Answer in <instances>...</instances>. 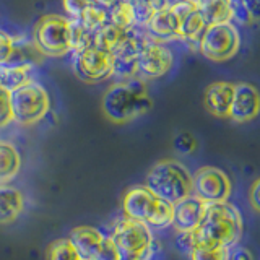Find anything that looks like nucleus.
Segmentation results:
<instances>
[{"label": "nucleus", "instance_id": "nucleus-1", "mask_svg": "<svg viewBox=\"0 0 260 260\" xmlns=\"http://www.w3.org/2000/svg\"><path fill=\"white\" fill-rule=\"evenodd\" d=\"M153 108L148 86L140 77L119 80L112 83L103 94L101 109L106 119L112 124H128L145 116Z\"/></svg>", "mask_w": 260, "mask_h": 260}, {"label": "nucleus", "instance_id": "nucleus-2", "mask_svg": "<svg viewBox=\"0 0 260 260\" xmlns=\"http://www.w3.org/2000/svg\"><path fill=\"white\" fill-rule=\"evenodd\" d=\"M242 215L230 202L210 203L200 226L193 231L197 244L231 249L242 238Z\"/></svg>", "mask_w": 260, "mask_h": 260}, {"label": "nucleus", "instance_id": "nucleus-3", "mask_svg": "<svg viewBox=\"0 0 260 260\" xmlns=\"http://www.w3.org/2000/svg\"><path fill=\"white\" fill-rule=\"evenodd\" d=\"M124 216L138 219L153 230H165L173 226L174 205L154 195L146 185H134L122 199Z\"/></svg>", "mask_w": 260, "mask_h": 260}, {"label": "nucleus", "instance_id": "nucleus-4", "mask_svg": "<svg viewBox=\"0 0 260 260\" xmlns=\"http://www.w3.org/2000/svg\"><path fill=\"white\" fill-rule=\"evenodd\" d=\"M145 185L159 199L176 205L192 195V174L181 161L161 159L148 171Z\"/></svg>", "mask_w": 260, "mask_h": 260}, {"label": "nucleus", "instance_id": "nucleus-5", "mask_svg": "<svg viewBox=\"0 0 260 260\" xmlns=\"http://www.w3.org/2000/svg\"><path fill=\"white\" fill-rule=\"evenodd\" d=\"M10 104L13 120L24 127L38 124L51 109V100H49L46 88L35 80L12 91Z\"/></svg>", "mask_w": 260, "mask_h": 260}, {"label": "nucleus", "instance_id": "nucleus-6", "mask_svg": "<svg viewBox=\"0 0 260 260\" xmlns=\"http://www.w3.org/2000/svg\"><path fill=\"white\" fill-rule=\"evenodd\" d=\"M70 20L60 15H44L32 28V44L39 54L47 57H63L70 51Z\"/></svg>", "mask_w": 260, "mask_h": 260}, {"label": "nucleus", "instance_id": "nucleus-7", "mask_svg": "<svg viewBox=\"0 0 260 260\" xmlns=\"http://www.w3.org/2000/svg\"><path fill=\"white\" fill-rule=\"evenodd\" d=\"M111 238L116 242L122 255L142 257L145 260H150L153 257L154 238L151 228L138 219L124 216L114 226Z\"/></svg>", "mask_w": 260, "mask_h": 260}, {"label": "nucleus", "instance_id": "nucleus-8", "mask_svg": "<svg viewBox=\"0 0 260 260\" xmlns=\"http://www.w3.org/2000/svg\"><path fill=\"white\" fill-rule=\"evenodd\" d=\"M241 36L234 23L210 24L200 38L197 51L211 62H226L239 52Z\"/></svg>", "mask_w": 260, "mask_h": 260}, {"label": "nucleus", "instance_id": "nucleus-9", "mask_svg": "<svg viewBox=\"0 0 260 260\" xmlns=\"http://www.w3.org/2000/svg\"><path fill=\"white\" fill-rule=\"evenodd\" d=\"M150 41L151 39L146 35L145 28L138 26V24L132 28H127L122 32L117 44L111 51V55L114 59V75L119 77V80L138 77L137 59Z\"/></svg>", "mask_w": 260, "mask_h": 260}, {"label": "nucleus", "instance_id": "nucleus-10", "mask_svg": "<svg viewBox=\"0 0 260 260\" xmlns=\"http://www.w3.org/2000/svg\"><path fill=\"white\" fill-rule=\"evenodd\" d=\"M233 190V182L224 171L215 166H203L192 174V195L203 203L228 202Z\"/></svg>", "mask_w": 260, "mask_h": 260}, {"label": "nucleus", "instance_id": "nucleus-11", "mask_svg": "<svg viewBox=\"0 0 260 260\" xmlns=\"http://www.w3.org/2000/svg\"><path fill=\"white\" fill-rule=\"evenodd\" d=\"M73 55V70L85 83H100L114 77V59L111 52L89 47Z\"/></svg>", "mask_w": 260, "mask_h": 260}, {"label": "nucleus", "instance_id": "nucleus-12", "mask_svg": "<svg viewBox=\"0 0 260 260\" xmlns=\"http://www.w3.org/2000/svg\"><path fill=\"white\" fill-rule=\"evenodd\" d=\"M169 8L179 21V41L197 51L200 38L207 28L202 8L190 0H176V2L169 4Z\"/></svg>", "mask_w": 260, "mask_h": 260}, {"label": "nucleus", "instance_id": "nucleus-13", "mask_svg": "<svg viewBox=\"0 0 260 260\" xmlns=\"http://www.w3.org/2000/svg\"><path fill=\"white\" fill-rule=\"evenodd\" d=\"M174 54L173 51L162 43L150 41L143 47L137 59V72L142 80H154L165 77L173 69Z\"/></svg>", "mask_w": 260, "mask_h": 260}, {"label": "nucleus", "instance_id": "nucleus-14", "mask_svg": "<svg viewBox=\"0 0 260 260\" xmlns=\"http://www.w3.org/2000/svg\"><path fill=\"white\" fill-rule=\"evenodd\" d=\"M260 116V91L250 83H236L230 109V119L236 124H247Z\"/></svg>", "mask_w": 260, "mask_h": 260}, {"label": "nucleus", "instance_id": "nucleus-15", "mask_svg": "<svg viewBox=\"0 0 260 260\" xmlns=\"http://www.w3.org/2000/svg\"><path fill=\"white\" fill-rule=\"evenodd\" d=\"M207 211V203H203L193 195L177 202L174 205L173 226L177 233H193L200 226Z\"/></svg>", "mask_w": 260, "mask_h": 260}, {"label": "nucleus", "instance_id": "nucleus-16", "mask_svg": "<svg viewBox=\"0 0 260 260\" xmlns=\"http://www.w3.org/2000/svg\"><path fill=\"white\" fill-rule=\"evenodd\" d=\"M234 96V83L230 81H213L207 86L203 94L205 109L218 119H230V109Z\"/></svg>", "mask_w": 260, "mask_h": 260}, {"label": "nucleus", "instance_id": "nucleus-17", "mask_svg": "<svg viewBox=\"0 0 260 260\" xmlns=\"http://www.w3.org/2000/svg\"><path fill=\"white\" fill-rule=\"evenodd\" d=\"M146 35L151 41L156 43H171V41H179V21L176 15L171 12L169 5L162 10L156 12L145 24Z\"/></svg>", "mask_w": 260, "mask_h": 260}, {"label": "nucleus", "instance_id": "nucleus-18", "mask_svg": "<svg viewBox=\"0 0 260 260\" xmlns=\"http://www.w3.org/2000/svg\"><path fill=\"white\" fill-rule=\"evenodd\" d=\"M24 210V195L18 187L0 184V224H12Z\"/></svg>", "mask_w": 260, "mask_h": 260}, {"label": "nucleus", "instance_id": "nucleus-19", "mask_svg": "<svg viewBox=\"0 0 260 260\" xmlns=\"http://www.w3.org/2000/svg\"><path fill=\"white\" fill-rule=\"evenodd\" d=\"M32 73H35V63L31 62L0 63V88L12 93L32 81Z\"/></svg>", "mask_w": 260, "mask_h": 260}, {"label": "nucleus", "instance_id": "nucleus-20", "mask_svg": "<svg viewBox=\"0 0 260 260\" xmlns=\"http://www.w3.org/2000/svg\"><path fill=\"white\" fill-rule=\"evenodd\" d=\"M69 239L78 252V255L85 260H89L96 249L100 247L101 241L104 239V234L93 226H77L73 228Z\"/></svg>", "mask_w": 260, "mask_h": 260}, {"label": "nucleus", "instance_id": "nucleus-21", "mask_svg": "<svg viewBox=\"0 0 260 260\" xmlns=\"http://www.w3.org/2000/svg\"><path fill=\"white\" fill-rule=\"evenodd\" d=\"M21 169V156L16 146L0 140V184H10Z\"/></svg>", "mask_w": 260, "mask_h": 260}, {"label": "nucleus", "instance_id": "nucleus-22", "mask_svg": "<svg viewBox=\"0 0 260 260\" xmlns=\"http://www.w3.org/2000/svg\"><path fill=\"white\" fill-rule=\"evenodd\" d=\"M69 41H70V51L73 54L86 51L89 47H94V31L88 29L78 20H70Z\"/></svg>", "mask_w": 260, "mask_h": 260}, {"label": "nucleus", "instance_id": "nucleus-23", "mask_svg": "<svg viewBox=\"0 0 260 260\" xmlns=\"http://www.w3.org/2000/svg\"><path fill=\"white\" fill-rule=\"evenodd\" d=\"M108 21L116 24V26L127 29L137 26V20H135V13L134 8L130 5L128 0H117L109 10H108Z\"/></svg>", "mask_w": 260, "mask_h": 260}, {"label": "nucleus", "instance_id": "nucleus-24", "mask_svg": "<svg viewBox=\"0 0 260 260\" xmlns=\"http://www.w3.org/2000/svg\"><path fill=\"white\" fill-rule=\"evenodd\" d=\"M203 18L207 21V26L219 23H230L231 21V7L230 0H211L210 4L200 7Z\"/></svg>", "mask_w": 260, "mask_h": 260}, {"label": "nucleus", "instance_id": "nucleus-25", "mask_svg": "<svg viewBox=\"0 0 260 260\" xmlns=\"http://www.w3.org/2000/svg\"><path fill=\"white\" fill-rule=\"evenodd\" d=\"M125 29H122V28L116 26V24L106 21L101 28H98L94 31V47L111 52L112 47L117 44V41L120 39Z\"/></svg>", "mask_w": 260, "mask_h": 260}, {"label": "nucleus", "instance_id": "nucleus-26", "mask_svg": "<svg viewBox=\"0 0 260 260\" xmlns=\"http://www.w3.org/2000/svg\"><path fill=\"white\" fill-rule=\"evenodd\" d=\"M46 260H81L70 239H55L47 246Z\"/></svg>", "mask_w": 260, "mask_h": 260}, {"label": "nucleus", "instance_id": "nucleus-27", "mask_svg": "<svg viewBox=\"0 0 260 260\" xmlns=\"http://www.w3.org/2000/svg\"><path fill=\"white\" fill-rule=\"evenodd\" d=\"M189 258L190 260H230V249L195 244V247L189 252Z\"/></svg>", "mask_w": 260, "mask_h": 260}, {"label": "nucleus", "instance_id": "nucleus-28", "mask_svg": "<svg viewBox=\"0 0 260 260\" xmlns=\"http://www.w3.org/2000/svg\"><path fill=\"white\" fill-rule=\"evenodd\" d=\"M78 21L83 23L88 29L96 31L98 28H101L103 24L108 21V10L103 8V7H100V5H96L93 2L83 13H81Z\"/></svg>", "mask_w": 260, "mask_h": 260}, {"label": "nucleus", "instance_id": "nucleus-29", "mask_svg": "<svg viewBox=\"0 0 260 260\" xmlns=\"http://www.w3.org/2000/svg\"><path fill=\"white\" fill-rule=\"evenodd\" d=\"M120 257H122V254L117 249L116 242L112 241L111 236H108V238L104 236V239L101 241L100 247L96 249V252L89 260H120Z\"/></svg>", "mask_w": 260, "mask_h": 260}, {"label": "nucleus", "instance_id": "nucleus-30", "mask_svg": "<svg viewBox=\"0 0 260 260\" xmlns=\"http://www.w3.org/2000/svg\"><path fill=\"white\" fill-rule=\"evenodd\" d=\"M230 7H231V23L241 24V26L252 24L249 12L242 0H230Z\"/></svg>", "mask_w": 260, "mask_h": 260}, {"label": "nucleus", "instance_id": "nucleus-31", "mask_svg": "<svg viewBox=\"0 0 260 260\" xmlns=\"http://www.w3.org/2000/svg\"><path fill=\"white\" fill-rule=\"evenodd\" d=\"M13 122V112L10 104V93L0 88V128L7 127Z\"/></svg>", "mask_w": 260, "mask_h": 260}, {"label": "nucleus", "instance_id": "nucleus-32", "mask_svg": "<svg viewBox=\"0 0 260 260\" xmlns=\"http://www.w3.org/2000/svg\"><path fill=\"white\" fill-rule=\"evenodd\" d=\"M16 41L8 32L0 31V63H8L15 54Z\"/></svg>", "mask_w": 260, "mask_h": 260}, {"label": "nucleus", "instance_id": "nucleus-33", "mask_svg": "<svg viewBox=\"0 0 260 260\" xmlns=\"http://www.w3.org/2000/svg\"><path fill=\"white\" fill-rule=\"evenodd\" d=\"M91 4L93 0H63V10L72 20H78Z\"/></svg>", "mask_w": 260, "mask_h": 260}, {"label": "nucleus", "instance_id": "nucleus-34", "mask_svg": "<svg viewBox=\"0 0 260 260\" xmlns=\"http://www.w3.org/2000/svg\"><path fill=\"white\" fill-rule=\"evenodd\" d=\"M174 146H176L177 151L187 154V153H192L195 148H197V142H195V138L189 132H182L174 138Z\"/></svg>", "mask_w": 260, "mask_h": 260}, {"label": "nucleus", "instance_id": "nucleus-35", "mask_svg": "<svg viewBox=\"0 0 260 260\" xmlns=\"http://www.w3.org/2000/svg\"><path fill=\"white\" fill-rule=\"evenodd\" d=\"M249 202H250V207L254 208L257 213H260V177L255 179V181L252 182V185H250Z\"/></svg>", "mask_w": 260, "mask_h": 260}, {"label": "nucleus", "instance_id": "nucleus-36", "mask_svg": "<svg viewBox=\"0 0 260 260\" xmlns=\"http://www.w3.org/2000/svg\"><path fill=\"white\" fill-rule=\"evenodd\" d=\"M230 260H254V255L247 247L234 246L230 249Z\"/></svg>", "mask_w": 260, "mask_h": 260}, {"label": "nucleus", "instance_id": "nucleus-37", "mask_svg": "<svg viewBox=\"0 0 260 260\" xmlns=\"http://www.w3.org/2000/svg\"><path fill=\"white\" fill-rule=\"evenodd\" d=\"M242 2L247 8L252 23L260 21V0H242Z\"/></svg>", "mask_w": 260, "mask_h": 260}, {"label": "nucleus", "instance_id": "nucleus-38", "mask_svg": "<svg viewBox=\"0 0 260 260\" xmlns=\"http://www.w3.org/2000/svg\"><path fill=\"white\" fill-rule=\"evenodd\" d=\"M93 2L96 4V5H100V7H103V8H106V10H109V8L117 2V0H93Z\"/></svg>", "mask_w": 260, "mask_h": 260}, {"label": "nucleus", "instance_id": "nucleus-39", "mask_svg": "<svg viewBox=\"0 0 260 260\" xmlns=\"http://www.w3.org/2000/svg\"><path fill=\"white\" fill-rule=\"evenodd\" d=\"M190 2H193L195 5H199V7H203V5H207V4H210L211 0H190Z\"/></svg>", "mask_w": 260, "mask_h": 260}, {"label": "nucleus", "instance_id": "nucleus-40", "mask_svg": "<svg viewBox=\"0 0 260 260\" xmlns=\"http://www.w3.org/2000/svg\"><path fill=\"white\" fill-rule=\"evenodd\" d=\"M120 260H145L142 257H134V255H122Z\"/></svg>", "mask_w": 260, "mask_h": 260}, {"label": "nucleus", "instance_id": "nucleus-41", "mask_svg": "<svg viewBox=\"0 0 260 260\" xmlns=\"http://www.w3.org/2000/svg\"><path fill=\"white\" fill-rule=\"evenodd\" d=\"M81 260H85V258H81Z\"/></svg>", "mask_w": 260, "mask_h": 260}]
</instances>
